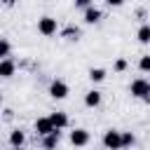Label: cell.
<instances>
[{"mask_svg": "<svg viewBox=\"0 0 150 150\" xmlns=\"http://www.w3.org/2000/svg\"><path fill=\"white\" fill-rule=\"evenodd\" d=\"M129 91H131V96H136V98H143L145 103H150V82H148V80H143V77H136V80L129 84Z\"/></svg>", "mask_w": 150, "mask_h": 150, "instance_id": "6da1fadb", "label": "cell"}, {"mask_svg": "<svg viewBox=\"0 0 150 150\" xmlns=\"http://www.w3.org/2000/svg\"><path fill=\"white\" fill-rule=\"evenodd\" d=\"M103 145H105L108 150H124V148H122V131L108 129V131L103 134Z\"/></svg>", "mask_w": 150, "mask_h": 150, "instance_id": "7a4b0ae2", "label": "cell"}, {"mask_svg": "<svg viewBox=\"0 0 150 150\" xmlns=\"http://www.w3.org/2000/svg\"><path fill=\"white\" fill-rule=\"evenodd\" d=\"M38 30L42 33V35H54L56 33V19H52V16H40L38 19Z\"/></svg>", "mask_w": 150, "mask_h": 150, "instance_id": "3957f363", "label": "cell"}, {"mask_svg": "<svg viewBox=\"0 0 150 150\" xmlns=\"http://www.w3.org/2000/svg\"><path fill=\"white\" fill-rule=\"evenodd\" d=\"M68 91H70V89H68V84H66L63 80H54V82L49 84V96H52V98H59V101H61V98L68 96Z\"/></svg>", "mask_w": 150, "mask_h": 150, "instance_id": "277c9868", "label": "cell"}, {"mask_svg": "<svg viewBox=\"0 0 150 150\" xmlns=\"http://www.w3.org/2000/svg\"><path fill=\"white\" fill-rule=\"evenodd\" d=\"M70 143H73L75 148H84V145L89 143V131H87V129H73V131H70Z\"/></svg>", "mask_w": 150, "mask_h": 150, "instance_id": "5b68a950", "label": "cell"}, {"mask_svg": "<svg viewBox=\"0 0 150 150\" xmlns=\"http://www.w3.org/2000/svg\"><path fill=\"white\" fill-rule=\"evenodd\" d=\"M35 131L45 138V136H49V134H52V131H56V129H54V124H52V120H49V117H38V120H35Z\"/></svg>", "mask_w": 150, "mask_h": 150, "instance_id": "8992f818", "label": "cell"}, {"mask_svg": "<svg viewBox=\"0 0 150 150\" xmlns=\"http://www.w3.org/2000/svg\"><path fill=\"white\" fill-rule=\"evenodd\" d=\"M49 120H52V124H54V129H66L68 127V115L66 112H61V110H56V112H52L49 115Z\"/></svg>", "mask_w": 150, "mask_h": 150, "instance_id": "52a82bcc", "label": "cell"}, {"mask_svg": "<svg viewBox=\"0 0 150 150\" xmlns=\"http://www.w3.org/2000/svg\"><path fill=\"white\" fill-rule=\"evenodd\" d=\"M59 141H61V131L56 129V131H52L49 136L42 138V148H45V150H54V148L59 145Z\"/></svg>", "mask_w": 150, "mask_h": 150, "instance_id": "ba28073f", "label": "cell"}, {"mask_svg": "<svg viewBox=\"0 0 150 150\" xmlns=\"http://www.w3.org/2000/svg\"><path fill=\"white\" fill-rule=\"evenodd\" d=\"M84 105H87V108H98V105H101V91H96V89L87 91V94H84Z\"/></svg>", "mask_w": 150, "mask_h": 150, "instance_id": "9c48e42d", "label": "cell"}, {"mask_svg": "<svg viewBox=\"0 0 150 150\" xmlns=\"http://www.w3.org/2000/svg\"><path fill=\"white\" fill-rule=\"evenodd\" d=\"M14 70H16V66H14V61L12 59H5V61H0V77H12L14 75Z\"/></svg>", "mask_w": 150, "mask_h": 150, "instance_id": "30bf717a", "label": "cell"}, {"mask_svg": "<svg viewBox=\"0 0 150 150\" xmlns=\"http://www.w3.org/2000/svg\"><path fill=\"white\" fill-rule=\"evenodd\" d=\"M98 19H101V9L98 7L91 5L89 9H84V23H96Z\"/></svg>", "mask_w": 150, "mask_h": 150, "instance_id": "8fae6325", "label": "cell"}, {"mask_svg": "<svg viewBox=\"0 0 150 150\" xmlns=\"http://www.w3.org/2000/svg\"><path fill=\"white\" fill-rule=\"evenodd\" d=\"M23 141H26V134H23L21 129H14V131L9 134V143H12V148H21Z\"/></svg>", "mask_w": 150, "mask_h": 150, "instance_id": "7c38bea8", "label": "cell"}, {"mask_svg": "<svg viewBox=\"0 0 150 150\" xmlns=\"http://www.w3.org/2000/svg\"><path fill=\"white\" fill-rule=\"evenodd\" d=\"M136 38L141 45H150V23H143L138 30H136Z\"/></svg>", "mask_w": 150, "mask_h": 150, "instance_id": "4fadbf2b", "label": "cell"}, {"mask_svg": "<svg viewBox=\"0 0 150 150\" xmlns=\"http://www.w3.org/2000/svg\"><path fill=\"white\" fill-rule=\"evenodd\" d=\"M89 80L91 82H103L105 80V70L103 68H91L89 70Z\"/></svg>", "mask_w": 150, "mask_h": 150, "instance_id": "5bb4252c", "label": "cell"}, {"mask_svg": "<svg viewBox=\"0 0 150 150\" xmlns=\"http://www.w3.org/2000/svg\"><path fill=\"white\" fill-rule=\"evenodd\" d=\"M134 141H136V138H134V134H131V131H122V148H124V150H127V148H131V145H134Z\"/></svg>", "mask_w": 150, "mask_h": 150, "instance_id": "9a60e30c", "label": "cell"}, {"mask_svg": "<svg viewBox=\"0 0 150 150\" xmlns=\"http://www.w3.org/2000/svg\"><path fill=\"white\" fill-rule=\"evenodd\" d=\"M0 59H2V61L9 59V42H7V38L0 40Z\"/></svg>", "mask_w": 150, "mask_h": 150, "instance_id": "2e32d148", "label": "cell"}, {"mask_svg": "<svg viewBox=\"0 0 150 150\" xmlns=\"http://www.w3.org/2000/svg\"><path fill=\"white\" fill-rule=\"evenodd\" d=\"M63 38H68V40H77V38H80V28H73V26H68V28L63 30Z\"/></svg>", "mask_w": 150, "mask_h": 150, "instance_id": "e0dca14e", "label": "cell"}, {"mask_svg": "<svg viewBox=\"0 0 150 150\" xmlns=\"http://www.w3.org/2000/svg\"><path fill=\"white\" fill-rule=\"evenodd\" d=\"M138 68H141L143 73H150V54L141 56V61H138Z\"/></svg>", "mask_w": 150, "mask_h": 150, "instance_id": "ac0fdd59", "label": "cell"}, {"mask_svg": "<svg viewBox=\"0 0 150 150\" xmlns=\"http://www.w3.org/2000/svg\"><path fill=\"white\" fill-rule=\"evenodd\" d=\"M115 70H117V73L127 70V59H117V61H115Z\"/></svg>", "mask_w": 150, "mask_h": 150, "instance_id": "d6986e66", "label": "cell"}, {"mask_svg": "<svg viewBox=\"0 0 150 150\" xmlns=\"http://www.w3.org/2000/svg\"><path fill=\"white\" fill-rule=\"evenodd\" d=\"M75 7H82V9H89V7H91V0H77V2H75Z\"/></svg>", "mask_w": 150, "mask_h": 150, "instance_id": "ffe728a7", "label": "cell"}, {"mask_svg": "<svg viewBox=\"0 0 150 150\" xmlns=\"http://www.w3.org/2000/svg\"><path fill=\"white\" fill-rule=\"evenodd\" d=\"M12 150H23V148H12Z\"/></svg>", "mask_w": 150, "mask_h": 150, "instance_id": "44dd1931", "label": "cell"}]
</instances>
